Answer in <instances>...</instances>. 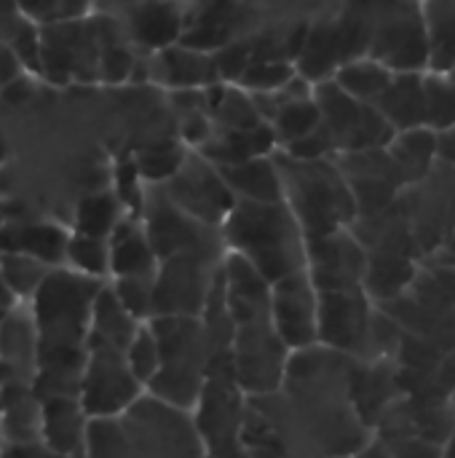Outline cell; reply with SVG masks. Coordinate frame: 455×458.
Segmentation results:
<instances>
[{
    "mask_svg": "<svg viewBox=\"0 0 455 458\" xmlns=\"http://www.w3.org/2000/svg\"><path fill=\"white\" fill-rule=\"evenodd\" d=\"M370 322H373V314H370L362 287L319 293V298H316V344L343 352L354 360H362L367 354Z\"/></svg>",
    "mask_w": 455,
    "mask_h": 458,
    "instance_id": "12",
    "label": "cell"
},
{
    "mask_svg": "<svg viewBox=\"0 0 455 458\" xmlns=\"http://www.w3.org/2000/svg\"><path fill=\"white\" fill-rule=\"evenodd\" d=\"M316 298L306 271L271 284V322L290 352L316 344Z\"/></svg>",
    "mask_w": 455,
    "mask_h": 458,
    "instance_id": "14",
    "label": "cell"
},
{
    "mask_svg": "<svg viewBox=\"0 0 455 458\" xmlns=\"http://www.w3.org/2000/svg\"><path fill=\"white\" fill-rule=\"evenodd\" d=\"M145 322L134 319L123 303L118 301V295L113 293L110 282H105L91 303V322H88V338L105 341L115 349H126L131 344V338L137 335V330Z\"/></svg>",
    "mask_w": 455,
    "mask_h": 458,
    "instance_id": "26",
    "label": "cell"
},
{
    "mask_svg": "<svg viewBox=\"0 0 455 458\" xmlns=\"http://www.w3.org/2000/svg\"><path fill=\"white\" fill-rule=\"evenodd\" d=\"M5 156H8V142H5V137L0 134V164L5 161Z\"/></svg>",
    "mask_w": 455,
    "mask_h": 458,
    "instance_id": "44",
    "label": "cell"
},
{
    "mask_svg": "<svg viewBox=\"0 0 455 458\" xmlns=\"http://www.w3.org/2000/svg\"><path fill=\"white\" fill-rule=\"evenodd\" d=\"M206 161H212L215 166H225V164H239L255 156H271L274 150H279L276 137L271 131V126L263 121L252 129H231V131H215L201 148H196Z\"/></svg>",
    "mask_w": 455,
    "mask_h": 458,
    "instance_id": "24",
    "label": "cell"
},
{
    "mask_svg": "<svg viewBox=\"0 0 455 458\" xmlns=\"http://www.w3.org/2000/svg\"><path fill=\"white\" fill-rule=\"evenodd\" d=\"M166 199L185 215L204 225L220 228L233 207V193L223 182L217 166L206 161L198 150H188L180 169L161 185Z\"/></svg>",
    "mask_w": 455,
    "mask_h": 458,
    "instance_id": "11",
    "label": "cell"
},
{
    "mask_svg": "<svg viewBox=\"0 0 455 458\" xmlns=\"http://www.w3.org/2000/svg\"><path fill=\"white\" fill-rule=\"evenodd\" d=\"M392 78H394V72L389 67H383L381 62L370 59V56L351 59V62L341 64L333 72L335 86L343 89L357 102H365V105H373L386 91V86L392 83Z\"/></svg>",
    "mask_w": 455,
    "mask_h": 458,
    "instance_id": "28",
    "label": "cell"
},
{
    "mask_svg": "<svg viewBox=\"0 0 455 458\" xmlns=\"http://www.w3.org/2000/svg\"><path fill=\"white\" fill-rule=\"evenodd\" d=\"M83 458H204V443L190 413L145 392L126 413L88 424Z\"/></svg>",
    "mask_w": 455,
    "mask_h": 458,
    "instance_id": "2",
    "label": "cell"
},
{
    "mask_svg": "<svg viewBox=\"0 0 455 458\" xmlns=\"http://www.w3.org/2000/svg\"><path fill=\"white\" fill-rule=\"evenodd\" d=\"M16 8L35 27L91 16V0H16Z\"/></svg>",
    "mask_w": 455,
    "mask_h": 458,
    "instance_id": "36",
    "label": "cell"
},
{
    "mask_svg": "<svg viewBox=\"0 0 455 458\" xmlns=\"http://www.w3.org/2000/svg\"><path fill=\"white\" fill-rule=\"evenodd\" d=\"M123 354H126V362H129L131 373L137 376V381L147 389V384L156 378V373L161 368V349H158V341H156L153 330L147 327V322L137 330V335L123 349Z\"/></svg>",
    "mask_w": 455,
    "mask_h": 458,
    "instance_id": "39",
    "label": "cell"
},
{
    "mask_svg": "<svg viewBox=\"0 0 455 458\" xmlns=\"http://www.w3.org/2000/svg\"><path fill=\"white\" fill-rule=\"evenodd\" d=\"M147 327L158 341L161 368L145 392L174 411L190 413L212 365L201 317H153Z\"/></svg>",
    "mask_w": 455,
    "mask_h": 458,
    "instance_id": "5",
    "label": "cell"
},
{
    "mask_svg": "<svg viewBox=\"0 0 455 458\" xmlns=\"http://www.w3.org/2000/svg\"><path fill=\"white\" fill-rule=\"evenodd\" d=\"M107 279L78 274L56 266L46 274L29 303L38 335V370L80 378L88 346L91 303Z\"/></svg>",
    "mask_w": 455,
    "mask_h": 458,
    "instance_id": "1",
    "label": "cell"
},
{
    "mask_svg": "<svg viewBox=\"0 0 455 458\" xmlns=\"http://www.w3.org/2000/svg\"><path fill=\"white\" fill-rule=\"evenodd\" d=\"M16 303H19V301H13V295L8 293V287H5V284H3V279H0V319H3V317H5Z\"/></svg>",
    "mask_w": 455,
    "mask_h": 458,
    "instance_id": "43",
    "label": "cell"
},
{
    "mask_svg": "<svg viewBox=\"0 0 455 458\" xmlns=\"http://www.w3.org/2000/svg\"><path fill=\"white\" fill-rule=\"evenodd\" d=\"M3 445H40V400L29 384L0 386Z\"/></svg>",
    "mask_w": 455,
    "mask_h": 458,
    "instance_id": "21",
    "label": "cell"
},
{
    "mask_svg": "<svg viewBox=\"0 0 455 458\" xmlns=\"http://www.w3.org/2000/svg\"><path fill=\"white\" fill-rule=\"evenodd\" d=\"M247 403H249V397L236 384L231 362L212 365L206 373V381L201 386V394L190 411V419L204 443V451H215V448L239 443Z\"/></svg>",
    "mask_w": 455,
    "mask_h": 458,
    "instance_id": "10",
    "label": "cell"
},
{
    "mask_svg": "<svg viewBox=\"0 0 455 458\" xmlns=\"http://www.w3.org/2000/svg\"><path fill=\"white\" fill-rule=\"evenodd\" d=\"M67 239H70V231L64 225L43 220V217H29V220L0 225V252L29 255L51 268L64 266Z\"/></svg>",
    "mask_w": 455,
    "mask_h": 458,
    "instance_id": "19",
    "label": "cell"
},
{
    "mask_svg": "<svg viewBox=\"0 0 455 458\" xmlns=\"http://www.w3.org/2000/svg\"><path fill=\"white\" fill-rule=\"evenodd\" d=\"M64 266L94 279H110V242L70 231Z\"/></svg>",
    "mask_w": 455,
    "mask_h": 458,
    "instance_id": "33",
    "label": "cell"
},
{
    "mask_svg": "<svg viewBox=\"0 0 455 458\" xmlns=\"http://www.w3.org/2000/svg\"><path fill=\"white\" fill-rule=\"evenodd\" d=\"M373 107L397 131L424 126V72H394L392 83L373 102Z\"/></svg>",
    "mask_w": 455,
    "mask_h": 458,
    "instance_id": "25",
    "label": "cell"
},
{
    "mask_svg": "<svg viewBox=\"0 0 455 458\" xmlns=\"http://www.w3.org/2000/svg\"><path fill=\"white\" fill-rule=\"evenodd\" d=\"M314 99L319 105L322 126L330 131L338 153H351L362 148V121H365V102H357L343 89L335 86L333 78L314 83Z\"/></svg>",
    "mask_w": 455,
    "mask_h": 458,
    "instance_id": "20",
    "label": "cell"
},
{
    "mask_svg": "<svg viewBox=\"0 0 455 458\" xmlns=\"http://www.w3.org/2000/svg\"><path fill=\"white\" fill-rule=\"evenodd\" d=\"M223 182L239 201H284L282 177L271 156H255L239 164L217 166Z\"/></svg>",
    "mask_w": 455,
    "mask_h": 458,
    "instance_id": "22",
    "label": "cell"
},
{
    "mask_svg": "<svg viewBox=\"0 0 455 458\" xmlns=\"http://www.w3.org/2000/svg\"><path fill=\"white\" fill-rule=\"evenodd\" d=\"M223 258L225 252H180L158 260L153 282V317H201Z\"/></svg>",
    "mask_w": 455,
    "mask_h": 458,
    "instance_id": "7",
    "label": "cell"
},
{
    "mask_svg": "<svg viewBox=\"0 0 455 458\" xmlns=\"http://www.w3.org/2000/svg\"><path fill=\"white\" fill-rule=\"evenodd\" d=\"M188 3L190 0H134L115 21L134 51L153 54L180 43L188 24Z\"/></svg>",
    "mask_w": 455,
    "mask_h": 458,
    "instance_id": "15",
    "label": "cell"
},
{
    "mask_svg": "<svg viewBox=\"0 0 455 458\" xmlns=\"http://www.w3.org/2000/svg\"><path fill=\"white\" fill-rule=\"evenodd\" d=\"M424 126L432 131L455 126V83L448 75H424Z\"/></svg>",
    "mask_w": 455,
    "mask_h": 458,
    "instance_id": "34",
    "label": "cell"
},
{
    "mask_svg": "<svg viewBox=\"0 0 455 458\" xmlns=\"http://www.w3.org/2000/svg\"><path fill=\"white\" fill-rule=\"evenodd\" d=\"M386 150H392V158L397 161L400 172H408L410 166H426L429 164V158L437 150V137L426 126L405 129V131H397V137L392 140V145Z\"/></svg>",
    "mask_w": 455,
    "mask_h": 458,
    "instance_id": "37",
    "label": "cell"
},
{
    "mask_svg": "<svg viewBox=\"0 0 455 458\" xmlns=\"http://www.w3.org/2000/svg\"><path fill=\"white\" fill-rule=\"evenodd\" d=\"M91 419L78 397L40 403V445L59 458H83Z\"/></svg>",
    "mask_w": 455,
    "mask_h": 458,
    "instance_id": "18",
    "label": "cell"
},
{
    "mask_svg": "<svg viewBox=\"0 0 455 458\" xmlns=\"http://www.w3.org/2000/svg\"><path fill=\"white\" fill-rule=\"evenodd\" d=\"M290 349L271 322V311L233 322L231 370L247 397H268L282 389Z\"/></svg>",
    "mask_w": 455,
    "mask_h": 458,
    "instance_id": "6",
    "label": "cell"
},
{
    "mask_svg": "<svg viewBox=\"0 0 455 458\" xmlns=\"http://www.w3.org/2000/svg\"><path fill=\"white\" fill-rule=\"evenodd\" d=\"M38 370V335L29 309L16 303L0 319V386L29 384Z\"/></svg>",
    "mask_w": 455,
    "mask_h": 458,
    "instance_id": "17",
    "label": "cell"
},
{
    "mask_svg": "<svg viewBox=\"0 0 455 458\" xmlns=\"http://www.w3.org/2000/svg\"><path fill=\"white\" fill-rule=\"evenodd\" d=\"M51 271V266L29 258V255H19V252H0V279L8 287V293L13 295V301L27 303L35 290L40 287V282L46 279V274Z\"/></svg>",
    "mask_w": 455,
    "mask_h": 458,
    "instance_id": "32",
    "label": "cell"
},
{
    "mask_svg": "<svg viewBox=\"0 0 455 458\" xmlns=\"http://www.w3.org/2000/svg\"><path fill=\"white\" fill-rule=\"evenodd\" d=\"M107 242H110V276L156 274L158 258L145 236L139 215H123Z\"/></svg>",
    "mask_w": 455,
    "mask_h": 458,
    "instance_id": "23",
    "label": "cell"
},
{
    "mask_svg": "<svg viewBox=\"0 0 455 458\" xmlns=\"http://www.w3.org/2000/svg\"><path fill=\"white\" fill-rule=\"evenodd\" d=\"M142 397H145V386L131 373L123 349L88 338L86 362L80 373V392H78L86 416L91 421L113 419L126 413Z\"/></svg>",
    "mask_w": 455,
    "mask_h": 458,
    "instance_id": "8",
    "label": "cell"
},
{
    "mask_svg": "<svg viewBox=\"0 0 455 458\" xmlns=\"http://www.w3.org/2000/svg\"><path fill=\"white\" fill-rule=\"evenodd\" d=\"M204 458H249V456H247V451L241 448V443H236V445H225V448L204 451Z\"/></svg>",
    "mask_w": 455,
    "mask_h": 458,
    "instance_id": "41",
    "label": "cell"
},
{
    "mask_svg": "<svg viewBox=\"0 0 455 458\" xmlns=\"http://www.w3.org/2000/svg\"><path fill=\"white\" fill-rule=\"evenodd\" d=\"M113 293L118 295V301L123 303V309L139 319L147 322L153 317V282L156 274H142V276H110L107 279Z\"/></svg>",
    "mask_w": 455,
    "mask_h": 458,
    "instance_id": "38",
    "label": "cell"
},
{
    "mask_svg": "<svg viewBox=\"0 0 455 458\" xmlns=\"http://www.w3.org/2000/svg\"><path fill=\"white\" fill-rule=\"evenodd\" d=\"M147 78L169 91L209 89L220 83L212 51L172 43L161 51L147 54Z\"/></svg>",
    "mask_w": 455,
    "mask_h": 458,
    "instance_id": "16",
    "label": "cell"
},
{
    "mask_svg": "<svg viewBox=\"0 0 455 458\" xmlns=\"http://www.w3.org/2000/svg\"><path fill=\"white\" fill-rule=\"evenodd\" d=\"M188 148L182 142H174V140H156L150 142L147 148L137 150L131 156V164H134V172L142 182L147 185H164L182 164Z\"/></svg>",
    "mask_w": 455,
    "mask_h": 458,
    "instance_id": "31",
    "label": "cell"
},
{
    "mask_svg": "<svg viewBox=\"0 0 455 458\" xmlns=\"http://www.w3.org/2000/svg\"><path fill=\"white\" fill-rule=\"evenodd\" d=\"M139 220L158 260L180 252H225L220 228L185 215L166 199L161 185L142 188Z\"/></svg>",
    "mask_w": 455,
    "mask_h": 458,
    "instance_id": "9",
    "label": "cell"
},
{
    "mask_svg": "<svg viewBox=\"0 0 455 458\" xmlns=\"http://www.w3.org/2000/svg\"><path fill=\"white\" fill-rule=\"evenodd\" d=\"M126 215V207L121 204L115 191H97L88 193L78 201L75 217H72V231L86 233V236H99L110 239L121 217Z\"/></svg>",
    "mask_w": 455,
    "mask_h": 458,
    "instance_id": "29",
    "label": "cell"
},
{
    "mask_svg": "<svg viewBox=\"0 0 455 458\" xmlns=\"http://www.w3.org/2000/svg\"><path fill=\"white\" fill-rule=\"evenodd\" d=\"M3 458H59L48 454L43 445H5Z\"/></svg>",
    "mask_w": 455,
    "mask_h": 458,
    "instance_id": "40",
    "label": "cell"
},
{
    "mask_svg": "<svg viewBox=\"0 0 455 458\" xmlns=\"http://www.w3.org/2000/svg\"><path fill=\"white\" fill-rule=\"evenodd\" d=\"M429 70L448 75L455 67V0H421Z\"/></svg>",
    "mask_w": 455,
    "mask_h": 458,
    "instance_id": "27",
    "label": "cell"
},
{
    "mask_svg": "<svg viewBox=\"0 0 455 458\" xmlns=\"http://www.w3.org/2000/svg\"><path fill=\"white\" fill-rule=\"evenodd\" d=\"M357 458H397L386 445H370V448H362L357 451Z\"/></svg>",
    "mask_w": 455,
    "mask_h": 458,
    "instance_id": "42",
    "label": "cell"
},
{
    "mask_svg": "<svg viewBox=\"0 0 455 458\" xmlns=\"http://www.w3.org/2000/svg\"><path fill=\"white\" fill-rule=\"evenodd\" d=\"M319 123H322V115H319V105H316L314 94L282 105L274 113V118L268 121L279 148H287V145L298 142L300 137L311 134Z\"/></svg>",
    "mask_w": 455,
    "mask_h": 458,
    "instance_id": "30",
    "label": "cell"
},
{
    "mask_svg": "<svg viewBox=\"0 0 455 458\" xmlns=\"http://www.w3.org/2000/svg\"><path fill=\"white\" fill-rule=\"evenodd\" d=\"M223 244L241 255L265 282L306 271V236L284 201H233L223 225Z\"/></svg>",
    "mask_w": 455,
    "mask_h": 458,
    "instance_id": "3",
    "label": "cell"
},
{
    "mask_svg": "<svg viewBox=\"0 0 455 458\" xmlns=\"http://www.w3.org/2000/svg\"><path fill=\"white\" fill-rule=\"evenodd\" d=\"M306 274L322 290H354L367 276V255L346 228L306 239Z\"/></svg>",
    "mask_w": 455,
    "mask_h": 458,
    "instance_id": "13",
    "label": "cell"
},
{
    "mask_svg": "<svg viewBox=\"0 0 455 458\" xmlns=\"http://www.w3.org/2000/svg\"><path fill=\"white\" fill-rule=\"evenodd\" d=\"M274 161L282 177L284 204L295 215L306 239L349 228L357 220L349 177L333 158L300 161L274 150Z\"/></svg>",
    "mask_w": 455,
    "mask_h": 458,
    "instance_id": "4",
    "label": "cell"
},
{
    "mask_svg": "<svg viewBox=\"0 0 455 458\" xmlns=\"http://www.w3.org/2000/svg\"><path fill=\"white\" fill-rule=\"evenodd\" d=\"M295 75H298L295 62H284V59H252L244 67V72L239 75V81L233 86L244 89L247 94H268V91L282 89Z\"/></svg>",
    "mask_w": 455,
    "mask_h": 458,
    "instance_id": "35",
    "label": "cell"
}]
</instances>
